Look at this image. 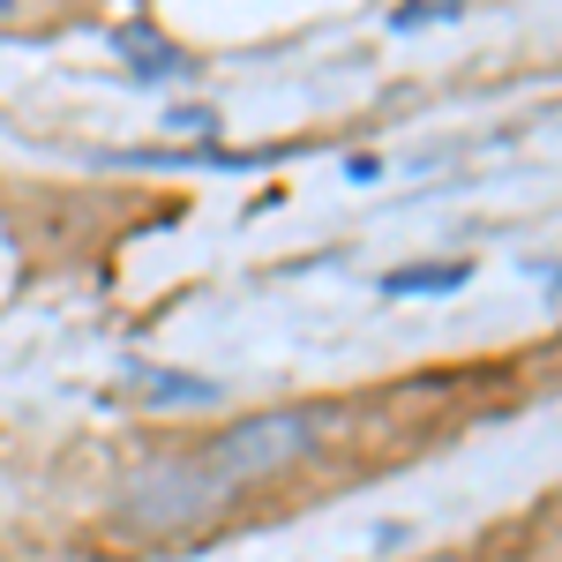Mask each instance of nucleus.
<instances>
[{
    "label": "nucleus",
    "instance_id": "f257e3e1",
    "mask_svg": "<svg viewBox=\"0 0 562 562\" xmlns=\"http://www.w3.org/2000/svg\"><path fill=\"white\" fill-rule=\"evenodd\" d=\"M315 435H323V413H256L240 428L211 435L203 458H180V465L143 473L121 495V525L128 532H180V525L211 518L217 503H233L240 487L301 465L307 450H315Z\"/></svg>",
    "mask_w": 562,
    "mask_h": 562
},
{
    "label": "nucleus",
    "instance_id": "f03ea898",
    "mask_svg": "<svg viewBox=\"0 0 562 562\" xmlns=\"http://www.w3.org/2000/svg\"><path fill=\"white\" fill-rule=\"evenodd\" d=\"M113 53L128 60L135 83H173V76H188V53H180V45H166L150 23H121V31H113Z\"/></svg>",
    "mask_w": 562,
    "mask_h": 562
},
{
    "label": "nucleus",
    "instance_id": "7ed1b4c3",
    "mask_svg": "<svg viewBox=\"0 0 562 562\" xmlns=\"http://www.w3.org/2000/svg\"><path fill=\"white\" fill-rule=\"evenodd\" d=\"M450 285H465V262H442V270H397V278H390V293H450Z\"/></svg>",
    "mask_w": 562,
    "mask_h": 562
},
{
    "label": "nucleus",
    "instance_id": "20e7f679",
    "mask_svg": "<svg viewBox=\"0 0 562 562\" xmlns=\"http://www.w3.org/2000/svg\"><path fill=\"white\" fill-rule=\"evenodd\" d=\"M150 397H195V405H211L217 383H195V375H150Z\"/></svg>",
    "mask_w": 562,
    "mask_h": 562
},
{
    "label": "nucleus",
    "instance_id": "39448f33",
    "mask_svg": "<svg viewBox=\"0 0 562 562\" xmlns=\"http://www.w3.org/2000/svg\"><path fill=\"white\" fill-rule=\"evenodd\" d=\"M465 0H405L397 8V31H420V23H435V15H458Z\"/></svg>",
    "mask_w": 562,
    "mask_h": 562
},
{
    "label": "nucleus",
    "instance_id": "423d86ee",
    "mask_svg": "<svg viewBox=\"0 0 562 562\" xmlns=\"http://www.w3.org/2000/svg\"><path fill=\"white\" fill-rule=\"evenodd\" d=\"M8 8H15V0H0V15H8Z\"/></svg>",
    "mask_w": 562,
    "mask_h": 562
}]
</instances>
